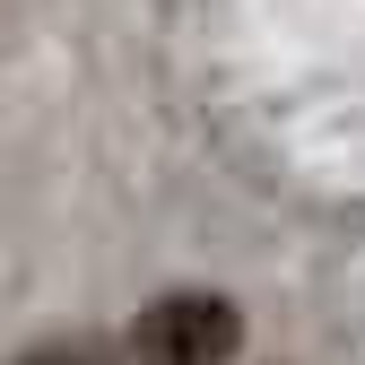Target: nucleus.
Returning <instances> with one entry per match:
<instances>
[{
    "mask_svg": "<svg viewBox=\"0 0 365 365\" xmlns=\"http://www.w3.org/2000/svg\"><path fill=\"white\" fill-rule=\"evenodd\" d=\"M130 348H140V365H226V356L244 348V313L226 304V296L182 287V296H157L140 313Z\"/></svg>",
    "mask_w": 365,
    "mask_h": 365,
    "instance_id": "obj_1",
    "label": "nucleus"
},
{
    "mask_svg": "<svg viewBox=\"0 0 365 365\" xmlns=\"http://www.w3.org/2000/svg\"><path fill=\"white\" fill-rule=\"evenodd\" d=\"M35 365H87V356H35Z\"/></svg>",
    "mask_w": 365,
    "mask_h": 365,
    "instance_id": "obj_2",
    "label": "nucleus"
}]
</instances>
